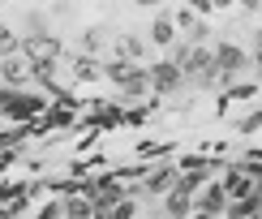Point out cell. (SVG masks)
<instances>
[{"label":"cell","instance_id":"30bf717a","mask_svg":"<svg viewBox=\"0 0 262 219\" xmlns=\"http://www.w3.org/2000/svg\"><path fill=\"white\" fill-rule=\"evenodd\" d=\"M0 78H5L9 86H17L21 78H26V60H13V56H9L5 64H0Z\"/></svg>","mask_w":262,"mask_h":219},{"label":"cell","instance_id":"277c9868","mask_svg":"<svg viewBox=\"0 0 262 219\" xmlns=\"http://www.w3.org/2000/svg\"><path fill=\"white\" fill-rule=\"evenodd\" d=\"M17 52H26V56H35V60H56L60 56V39H52V35H26ZM35 60H30V64H35Z\"/></svg>","mask_w":262,"mask_h":219},{"label":"cell","instance_id":"8fae6325","mask_svg":"<svg viewBox=\"0 0 262 219\" xmlns=\"http://www.w3.org/2000/svg\"><path fill=\"white\" fill-rule=\"evenodd\" d=\"M17 48H21L17 30H13V26H5V21H0V52H5V56H9V52H17Z\"/></svg>","mask_w":262,"mask_h":219},{"label":"cell","instance_id":"2e32d148","mask_svg":"<svg viewBox=\"0 0 262 219\" xmlns=\"http://www.w3.org/2000/svg\"><path fill=\"white\" fill-rule=\"evenodd\" d=\"M258 48H262V26H258Z\"/></svg>","mask_w":262,"mask_h":219},{"label":"cell","instance_id":"7c38bea8","mask_svg":"<svg viewBox=\"0 0 262 219\" xmlns=\"http://www.w3.org/2000/svg\"><path fill=\"white\" fill-rule=\"evenodd\" d=\"M73 73H78V78H95V73H99V64H95L91 56H78V60H73Z\"/></svg>","mask_w":262,"mask_h":219},{"label":"cell","instance_id":"3957f363","mask_svg":"<svg viewBox=\"0 0 262 219\" xmlns=\"http://www.w3.org/2000/svg\"><path fill=\"white\" fill-rule=\"evenodd\" d=\"M146 78H150V91H159V95H172V91H177V86L185 82V78H181V69H177L172 60L150 64V69H146Z\"/></svg>","mask_w":262,"mask_h":219},{"label":"cell","instance_id":"ba28073f","mask_svg":"<svg viewBox=\"0 0 262 219\" xmlns=\"http://www.w3.org/2000/svg\"><path fill=\"white\" fill-rule=\"evenodd\" d=\"M177 181H181V177H177V168H159V172H150V177H146V189L168 198V193L177 189Z\"/></svg>","mask_w":262,"mask_h":219},{"label":"cell","instance_id":"4fadbf2b","mask_svg":"<svg viewBox=\"0 0 262 219\" xmlns=\"http://www.w3.org/2000/svg\"><path fill=\"white\" fill-rule=\"evenodd\" d=\"M134 211H138V206L129 202V198H121V202L112 206V219H134Z\"/></svg>","mask_w":262,"mask_h":219},{"label":"cell","instance_id":"9c48e42d","mask_svg":"<svg viewBox=\"0 0 262 219\" xmlns=\"http://www.w3.org/2000/svg\"><path fill=\"white\" fill-rule=\"evenodd\" d=\"M172 26H177V30H189V39H193V35L202 30V21H198V13H193V9H177V17H172Z\"/></svg>","mask_w":262,"mask_h":219},{"label":"cell","instance_id":"6da1fadb","mask_svg":"<svg viewBox=\"0 0 262 219\" xmlns=\"http://www.w3.org/2000/svg\"><path fill=\"white\" fill-rule=\"evenodd\" d=\"M103 78L116 82L125 95H146V91H150L146 64H134V60H125V56H112V60H107V64H103Z\"/></svg>","mask_w":262,"mask_h":219},{"label":"cell","instance_id":"5bb4252c","mask_svg":"<svg viewBox=\"0 0 262 219\" xmlns=\"http://www.w3.org/2000/svg\"><path fill=\"white\" fill-rule=\"evenodd\" d=\"M103 48V30H86V52H99Z\"/></svg>","mask_w":262,"mask_h":219},{"label":"cell","instance_id":"9a60e30c","mask_svg":"<svg viewBox=\"0 0 262 219\" xmlns=\"http://www.w3.org/2000/svg\"><path fill=\"white\" fill-rule=\"evenodd\" d=\"M254 64H258V73H262V48H258V56H254Z\"/></svg>","mask_w":262,"mask_h":219},{"label":"cell","instance_id":"5b68a950","mask_svg":"<svg viewBox=\"0 0 262 219\" xmlns=\"http://www.w3.org/2000/svg\"><path fill=\"white\" fill-rule=\"evenodd\" d=\"M193 211H202V215L220 219V215L228 211V193L220 189V185H206V193H198V198H193Z\"/></svg>","mask_w":262,"mask_h":219},{"label":"cell","instance_id":"7a4b0ae2","mask_svg":"<svg viewBox=\"0 0 262 219\" xmlns=\"http://www.w3.org/2000/svg\"><path fill=\"white\" fill-rule=\"evenodd\" d=\"M236 69H245V52L236 48V43H220V48L211 52V73H224V78H232Z\"/></svg>","mask_w":262,"mask_h":219},{"label":"cell","instance_id":"52a82bcc","mask_svg":"<svg viewBox=\"0 0 262 219\" xmlns=\"http://www.w3.org/2000/svg\"><path fill=\"white\" fill-rule=\"evenodd\" d=\"M150 43H159V48H177V26H172V17H155L150 21Z\"/></svg>","mask_w":262,"mask_h":219},{"label":"cell","instance_id":"8992f818","mask_svg":"<svg viewBox=\"0 0 262 219\" xmlns=\"http://www.w3.org/2000/svg\"><path fill=\"white\" fill-rule=\"evenodd\" d=\"M163 211H168V219H189L193 215V193H185L181 181H177V189L163 198Z\"/></svg>","mask_w":262,"mask_h":219}]
</instances>
